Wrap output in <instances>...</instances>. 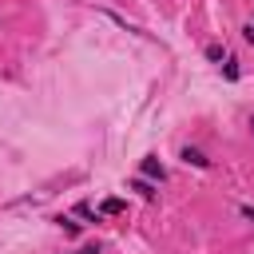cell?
I'll list each match as a JSON object with an SVG mask.
<instances>
[{
	"instance_id": "3957f363",
	"label": "cell",
	"mask_w": 254,
	"mask_h": 254,
	"mask_svg": "<svg viewBox=\"0 0 254 254\" xmlns=\"http://www.w3.org/2000/svg\"><path fill=\"white\" fill-rule=\"evenodd\" d=\"M127 190H139L147 202L159 194V183H151V179H143V175H135V179H127Z\"/></svg>"
},
{
	"instance_id": "30bf717a",
	"label": "cell",
	"mask_w": 254,
	"mask_h": 254,
	"mask_svg": "<svg viewBox=\"0 0 254 254\" xmlns=\"http://www.w3.org/2000/svg\"><path fill=\"white\" fill-rule=\"evenodd\" d=\"M238 214H242L246 222H254V206H250V202H242V206H238Z\"/></svg>"
},
{
	"instance_id": "ba28073f",
	"label": "cell",
	"mask_w": 254,
	"mask_h": 254,
	"mask_svg": "<svg viewBox=\"0 0 254 254\" xmlns=\"http://www.w3.org/2000/svg\"><path fill=\"white\" fill-rule=\"evenodd\" d=\"M75 214H79V218H87V222H99V214L91 210V202H75Z\"/></svg>"
},
{
	"instance_id": "52a82bcc",
	"label": "cell",
	"mask_w": 254,
	"mask_h": 254,
	"mask_svg": "<svg viewBox=\"0 0 254 254\" xmlns=\"http://www.w3.org/2000/svg\"><path fill=\"white\" fill-rule=\"evenodd\" d=\"M99 210H103V214H123V210H127V202H123V198H103V202H99Z\"/></svg>"
},
{
	"instance_id": "7a4b0ae2",
	"label": "cell",
	"mask_w": 254,
	"mask_h": 254,
	"mask_svg": "<svg viewBox=\"0 0 254 254\" xmlns=\"http://www.w3.org/2000/svg\"><path fill=\"white\" fill-rule=\"evenodd\" d=\"M139 175H143V179H151V183H163V179H167V167H163L155 155H147V159L139 163Z\"/></svg>"
},
{
	"instance_id": "6da1fadb",
	"label": "cell",
	"mask_w": 254,
	"mask_h": 254,
	"mask_svg": "<svg viewBox=\"0 0 254 254\" xmlns=\"http://www.w3.org/2000/svg\"><path fill=\"white\" fill-rule=\"evenodd\" d=\"M179 159H183L187 167H194V171H210V159H206V151H198V147H183Z\"/></svg>"
},
{
	"instance_id": "8992f818",
	"label": "cell",
	"mask_w": 254,
	"mask_h": 254,
	"mask_svg": "<svg viewBox=\"0 0 254 254\" xmlns=\"http://www.w3.org/2000/svg\"><path fill=\"white\" fill-rule=\"evenodd\" d=\"M56 222H60V230H64L67 238H79V230H83V222H75V218H67V214H60Z\"/></svg>"
},
{
	"instance_id": "5b68a950",
	"label": "cell",
	"mask_w": 254,
	"mask_h": 254,
	"mask_svg": "<svg viewBox=\"0 0 254 254\" xmlns=\"http://www.w3.org/2000/svg\"><path fill=\"white\" fill-rule=\"evenodd\" d=\"M222 79H226V83H238V79H242V67H238L234 56H226V64H222Z\"/></svg>"
},
{
	"instance_id": "7c38bea8",
	"label": "cell",
	"mask_w": 254,
	"mask_h": 254,
	"mask_svg": "<svg viewBox=\"0 0 254 254\" xmlns=\"http://www.w3.org/2000/svg\"><path fill=\"white\" fill-rule=\"evenodd\" d=\"M250 131H254V119H250Z\"/></svg>"
},
{
	"instance_id": "9c48e42d",
	"label": "cell",
	"mask_w": 254,
	"mask_h": 254,
	"mask_svg": "<svg viewBox=\"0 0 254 254\" xmlns=\"http://www.w3.org/2000/svg\"><path fill=\"white\" fill-rule=\"evenodd\" d=\"M242 40H246V44H250V48H254V24H250V20H246V24H242Z\"/></svg>"
},
{
	"instance_id": "8fae6325",
	"label": "cell",
	"mask_w": 254,
	"mask_h": 254,
	"mask_svg": "<svg viewBox=\"0 0 254 254\" xmlns=\"http://www.w3.org/2000/svg\"><path fill=\"white\" fill-rule=\"evenodd\" d=\"M71 254H99V242H87V246H79V250H71Z\"/></svg>"
},
{
	"instance_id": "277c9868",
	"label": "cell",
	"mask_w": 254,
	"mask_h": 254,
	"mask_svg": "<svg viewBox=\"0 0 254 254\" xmlns=\"http://www.w3.org/2000/svg\"><path fill=\"white\" fill-rule=\"evenodd\" d=\"M202 56H206V60H210V64H218V67H222V64H226V56H230V52H226V44H218V40H210V44H206V48H202Z\"/></svg>"
},
{
	"instance_id": "4fadbf2b",
	"label": "cell",
	"mask_w": 254,
	"mask_h": 254,
	"mask_svg": "<svg viewBox=\"0 0 254 254\" xmlns=\"http://www.w3.org/2000/svg\"><path fill=\"white\" fill-rule=\"evenodd\" d=\"M250 24H254V16H250Z\"/></svg>"
}]
</instances>
